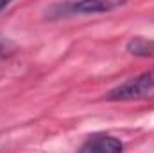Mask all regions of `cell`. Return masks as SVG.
I'll list each match as a JSON object with an SVG mask.
<instances>
[{
  "label": "cell",
  "instance_id": "obj_5",
  "mask_svg": "<svg viewBox=\"0 0 154 153\" xmlns=\"http://www.w3.org/2000/svg\"><path fill=\"white\" fill-rule=\"evenodd\" d=\"M14 52H16V43L9 38V36H5V34L0 33V60L9 58Z\"/></svg>",
  "mask_w": 154,
  "mask_h": 153
},
{
  "label": "cell",
  "instance_id": "obj_3",
  "mask_svg": "<svg viewBox=\"0 0 154 153\" xmlns=\"http://www.w3.org/2000/svg\"><path fill=\"white\" fill-rule=\"evenodd\" d=\"M122 150V141L113 135H93L81 146L82 153H118Z\"/></svg>",
  "mask_w": 154,
  "mask_h": 153
},
{
  "label": "cell",
  "instance_id": "obj_4",
  "mask_svg": "<svg viewBox=\"0 0 154 153\" xmlns=\"http://www.w3.org/2000/svg\"><path fill=\"white\" fill-rule=\"evenodd\" d=\"M125 50L136 58H154V40L143 36H133L127 41Z\"/></svg>",
  "mask_w": 154,
  "mask_h": 153
},
{
  "label": "cell",
  "instance_id": "obj_2",
  "mask_svg": "<svg viewBox=\"0 0 154 153\" xmlns=\"http://www.w3.org/2000/svg\"><path fill=\"white\" fill-rule=\"evenodd\" d=\"M129 0H77L66 5L65 15H100L120 9Z\"/></svg>",
  "mask_w": 154,
  "mask_h": 153
},
{
  "label": "cell",
  "instance_id": "obj_1",
  "mask_svg": "<svg viewBox=\"0 0 154 153\" xmlns=\"http://www.w3.org/2000/svg\"><path fill=\"white\" fill-rule=\"evenodd\" d=\"M154 94V69L133 77L122 85H118L111 92H108V101H134Z\"/></svg>",
  "mask_w": 154,
  "mask_h": 153
},
{
  "label": "cell",
  "instance_id": "obj_6",
  "mask_svg": "<svg viewBox=\"0 0 154 153\" xmlns=\"http://www.w3.org/2000/svg\"><path fill=\"white\" fill-rule=\"evenodd\" d=\"M13 2H14V0H0V11H4V9H5L7 5H11Z\"/></svg>",
  "mask_w": 154,
  "mask_h": 153
}]
</instances>
